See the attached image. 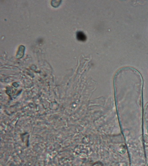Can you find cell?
<instances>
[{"label": "cell", "instance_id": "obj_1", "mask_svg": "<svg viewBox=\"0 0 148 166\" xmlns=\"http://www.w3.org/2000/svg\"><path fill=\"white\" fill-rule=\"evenodd\" d=\"M77 38L79 41H84L87 40V36L82 32H77Z\"/></svg>", "mask_w": 148, "mask_h": 166}]
</instances>
